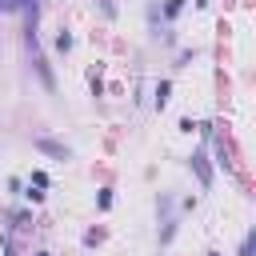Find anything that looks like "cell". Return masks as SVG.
<instances>
[{"label": "cell", "mask_w": 256, "mask_h": 256, "mask_svg": "<svg viewBox=\"0 0 256 256\" xmlns=\"http://www.w3.org/2000/svg\"><path fill=\"white\" fill-rule=\"evenodd\" d=\"M32 144H36V152H44V156H52V160H72V148L60 144V140H52V136H36Z\"/></svg>", "instance_id": "cell-1"}, {"label": "cell", "mask_w": 256, "mask_h": 256, "mask_svg": "<svg viewBox=\"0 0 256 256\" xmlns=\"http://www.w3.org/2000/svg\"><path fill=\"white\" fill-rule=\"evenodd\" d=\"M40 0H0V12H24V16H36Z\"/></svg>", "instance_id": "cell-2"}, {"label": "cell", "mask_w": 256, "mask_h": 256, "mask_svg": "<svg viewBox=\"0 0 256 256\" xmlns=\"http://www.w3.org/2000/svg\"><path fill=\"white\" fill-rule=\"evenodd\" d=\"M192 168H196V176H200V184L208 188V184H212V168H208V152H204V148H200V152L192 156Z\"/></svg>", "instance_id": "cell-3"}, {"label": "cell", "mask_w": 256, "mask_h": 256, "mask_svg": "<svg viewBox=\"0 0 256 256\" xmlns=\"http://www.w3.org/2000/svg\"><path fill=\"white\" fill-rule=\"evenodd\" d=\"M72 44H76V40H72V32H68V28H60V32H56V52H72Z\"/></svg>", "instance_id": "cell-4"}, {"label": "cell", "mask_w": 256, "mask_h": 256, "mask_svg": "<svg viewBox=\"0 0 256 256\" xmlns=\"http://www.w3.org/2000/svg\"><path fill=\"white\" fill-rule=\"evenodd\" d=\"M184 12V0H164V20H176Z\"/></svg>", "instance_id": "cell-5"}, {"label": "cell", "mask_w": 256, "mask_h": 256, "mask_svg": "<svg viewBox=\"0 0 256 256\" xmlns=\"http://www.w3.org/2000/svg\"><path fill=\"white\" fill-rule=\"evenodd\" d=\"M168 92H172V84H168V80H160V84H156V108H164V104H168Z\"/></svg>", "instance_id": "cell-6"}, {"label": "cell", "mask_w": 256, "mask_h": 256, "mask_svg": "<svg viewBox=\"0 0 256 256\" xmlns=\"http://www.w3.org/2000/svg\"><path fill=\"white\" fill-rule=\"evenodd\" d=\"M96 208H100V212L112 208V188H100V192H96Z\"/></svg>", "instance_id": "cell-7"}, {"label": "cell", "mask_w": 256, "mask_h": 256, "mask_svg": "<svg viewBox=\"0 0 256 256\" xmlns=\"http://www.w3.org/2000/svg\"><path fill=\"white\" fill-rule=\"evenodd\" d=\"M28 184H32V188H48V172H44V168H36V172L28 176Z\"/></svg>", "instance_id": "cell-8"}, {"label": "cell", "mask_w": 256, "mask_h": 256, "mask_svg": "<svg viewBox=\"0 0 256 256\" xmlns=\"http://www.w3.org/2000/svg\"><path fill=\"white\" fill-rule=\"evenodd\" d=\"M256 252V232H248L244 240H240V256H252Z\"/></svg>", "instance_id": "cell-9"}, {"label": "cell", "mask_w": 256, "mask_h": 256, "mask_svg": "<svg viewBox=\"0 0 256 256\" xmlns=\"http://www.w3.org/2000/svg\"><path fill=\"white\" fill-rule=\"evenodd\" d=\"M24 196H28L32 204H40V200H44V192H40V188H32V184H28V192H24Z\"/></svg>", "instance_id": "cell-10"}, {"label": "cell", "mask_w": 256, "mask_h": 256, "mask_svg": "<svg viewBox=\"0 0 256 256\" xmlns=\"http://www.w3.org/2000/svg\"><path fill=\"white\" fill-rule=\"evenodd\" d=\"M204 256H220V252H204Z\"/></svg>", "instance_id": "cell-11"}, {"label": "cell", "mask_w": 256, "mask_h": 256, "mask_svg": "<svg viewBox=\"0 0 256 256\" xmlns=\"http://www.w3.org/2000/svg\"><path fill=\"white\" fill-rule=\"evenodd\" d=\"M36 256H48V252H36Z\"/></svg>", "instance_id": "cell-12"}]
</instances>
